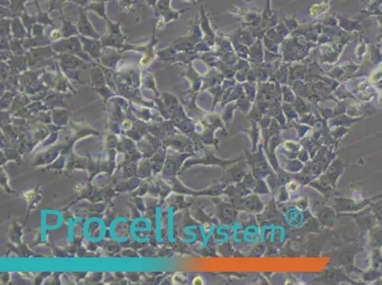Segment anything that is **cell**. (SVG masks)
I'll list each match as a JSON object with an SVG mask.
<instances>
[{"instance_id":"1","label":"cell","mask_w":382,"mask_h":285,"mask_svg":"<svg viewBox=\"0 0 382 285\" xmlns=\"http://www.w3.org/2000/svg\"><path fill=\"white\" fill-rule=\"evenodd\" d=\"M185 280V278L182 274H175L173 276V281L175 283H183Z\"/></svg>"},{"instance_id":"2","label":"cell","mask_w":382,"mask_h":285,"mask_svg":"<svg viewBox=\"0 0 382 285\" xmlns=\"http://www.w3.org/2000/svg\"><path fill=\"white\" fill-rule=\"evenodd\" d=\"M194 285H198V284H203V278H200V276H197V278H195L194 279H193V282H192Z\"/></svg>"},{"instance_id":"3","label":"cell","mask_w":382,"mask_h":285,"mask_svg":"<svg viewBox=\"0 0 382 285\" xmlns=\"http://www.w3.org/2000/svg\"><path fill=\"white\" fill-rule=\"evenodd\" d=\"M123 127H124V128H126V129H128L129 127H131V124L129 122H124V124H123Z\"/></svg>"}]
</instances>
